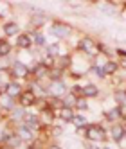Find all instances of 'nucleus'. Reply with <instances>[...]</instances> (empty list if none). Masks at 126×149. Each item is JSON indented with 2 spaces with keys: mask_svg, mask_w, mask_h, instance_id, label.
<instances>
[{
  "mask_svg": "<svg viewBox=\"0 0 126 149\" xmlns=\"http://www.w3.org/2000/svg\"><path fill=\"white\" fill-rule=\"evenodd\" d=\"M97 93H99V88L96 86V84H87V86L81 90V95H83V97H96Z\"/></svg>",
  "mask_w": 126,
  "mask_h": 149,
  "instance_id": "nucleus-16",
  "label": "nucleus"
},
{
  "mask_svg": "<svg viewBox=\"0 0 126 149\" xmlns=\"http://www.w3.org/2000/svg\"><path fill=\"white\" fill-rule=\"evenodd\" d=\"M38 119H40L41 126H52V122H54V110L52 108H43L40 111Z\"/></svg>",
  "mask_w": 126,
  "mask_h": 149,
  "instance_id": "nucleus-7",
  "label": "nucleus"
},
{
  "mask_svg": "<svg viewBox=\"0 0 126 149\" xmlns=\"http://www.w3.org/2000/svg\"><path fill=\"white\" fill-rule=\"evenodd\" d=\"M33 41H34L36 45H40V47H41V45H45V36L41 34V33H36V34H34V40H33Z\"/></svg>",
  "mask_w": 126,
  "mask_h": 149,
  "instance_id": "nucleus-24",
  "label": "nucleus"
},
{
  "mask_svg": "<svg viewBox=\"0 0 126 149\" xmlns=\"http://www.w3.org/2000/svg\"><path fill=\"white\" fill-rule=\"evenodd\" d=\"M24 115H25L24 110L15 108V110H11V117H9V120H24Z\"/></svg>",
  "mask_w": 126,
  "mask_h": 149,
  "instance_id": "nucleus-20",
  "label": "nucleus"
},
{
  "mask_svg": "<svg viewBox=\"0 0 126 149\" xmlns=\"http://www.w3.org/2000/svg\"><path fill=\"white\" fill-rule=\"evenodd\" d=\"M79 49L88 56H97V45H96V41L92 38H88V36L79 41Z\"/></svg>",
  "mask_w": 126,
  "mask_h": 149,
  "instance_id": "nucleus-4",
  "label": "nucleus"
},
{
  "mask_svg": "<svg viewBox=\"0 0 126 149\" xmlns=\"http://www.w3.org/2000/svg\"><path fill=\"white\" fill-rule=\"evenodd\" d=\"M11 76L16 77V79H24L29 76V68L27 65H24V63H20V61H15L13 63V67H11Z\"/></svg>",
  "mask_w": 126,
  "mask_h": 149,
  "instance_id": "nucleus-5",
  "label": "nucleus"
},
{
  "mask_svg": "<svg viewBox=\"0 0 126 149\" xmlns=\"http://www.w3.org/2000/svg\"><path fill=\"white\" fill-rule=\"evenodd\" d=\"M0 108H4L6 111H11V110H15V99L7 97L6 93H0Z\"/></svg>",
  "mask_w": 126,
  "mask_h": 149,
  "instance_id": "nucleus-12",
  "label": "nucleus"
},
{
  "mask_svg": "<svg viewBox=\"0 0 126 149\" xmlns=\"http://www.w3.org/2000/svg\"><path fill=\"white\" fill-rule=\"evenodd\" d=\"M16 45H18V49H22V50H27L31 45H33V40H31V36H29V34H18Z\"/></svg>",
  "mask_w": 126,
  "mask_h": 149,
  "instance_id": "nucleus-13",
  "label": "nucleus"
},
{
  "mask_svg": "<svg viewBox=\"0 0 126 149\" xmlns=\"http://www.w3.org/2000/svg\"><path fill=\"white\" fill-rule=\"evenodd\" d=\"M103 72H104V76H106V74H115V70H117V63L115 61H106L103 65Z\"/></svg>",
  "mask_w": 126,
  "mask_h": 149,
  "instance_id": "nucleus-19",
  "label": "nucleus"
},
{
  "mask_svg": "<svg viewBox=\"0 0 126 149\" xmlns=\"http://www.w3.org/2000/svg\"><path fill=\"white\" fill-rule=\"evenodd\" d=\"M52 135H61V130L60 127H52Z\"/></svg>",
  "mask_w": 126,
  "mask_h": 149,
  "instance_id": "nucleus-29",
  "label": "nucleus"
},
{
  "mask_svg": "<svg viewBox=\"0 0 126 149\" xmlns=\"http://www.w3.org/2000/svg\"><path fill=\"white\" fill-rule=\"evenodd\" d=\"M9 7H11V6H9L7 2H0V18L6 16V13L9 11Z\"/></svg>",
  "mask_w": 126,
  "mask_h": 149,
  "instance_id": "nucleus-27",
  "label": "nucleus"
},
{
  "mask_svg": "<svg viewBox=\"0 0 126 149\" xmlns=\"http://www.w3.org/2000/svg\"><path fill=\"white\" fill-rule=\"evenodd\" d=\"M22 92H24L22 84L15 83V81H9L6 86H4V93L7 95V97H11V99H18L20 95H22Z\"/></svg>",
  "mask_w": 126,
  "mask_h": 149,
  "instance_id": "nucleus-3",
  "label": "nucleus"
},
{
  "mask_svg": "<svg viewBox=\"0 0 126 149\" xmlns=\"http://www.w3.org/2000/svg\"><path fill=\"white\" fill-rule=\"evenodd\" d=\"M49 56L52 58V56H60V45L58 43H52L50 47H49Z\"/></svg>",
  "mask_w": 126,
  "mask_h": 149,
  "instance_id": "nucleus-23",
  "label": "nucleus"
},
{
  "mask_svg": "<svg viewBox=\"0 0 126 149\" xmlns=\"http://www.w3.org/2000/svg\"><path fill=\"white\" fill-rule=\"evenodd\" d=\"M104 149H110V147H104Z\"/></svg>",
  "mask_w": 126,
  "mask_h": 149,
  "instance_id": "nucleus-35",
  "label": "nucleus"
},
{
  "mask_svg": "<svg viewBox=\"0 0 126 149\" xmlns=\"http://www.w3.org/2000/svg\"><path fill=\"white\" fill-rule=\"evenodd\" d=\"M87 138L88 140H94V142H103L106 140V131L103 130L101 126H88L87 127Z\"/></svg>",
  "mask_w": 126,
  "mask_h": 149,
  "instance_id": "nucleus-1",
  "label": "nucleus"
},
{
  "mask_svg": "<svg viewBox=\"0 0 126 149\" xmlns=\"http://www.w3.org/2000/svg\"><path fill=\"white\" fill-rule=\"evenodd\" d=\"M29 72H33L38 79H41V77H45V76H47V72H49V70H47V67L43 65V63H38V65H36L33 70H29Z\"/></svg>",
  "mask_w": 126,
  "mask_h": 149,
  "instance_id": "nucleus-17",
  "label": "nucleus"
},
{
  "mask_svg": "<svg viewBox=\"0 0 126 149\" xmlns=\"http://www.w3.org/2000/svg\"><path fill=\"white\" fill-rule=\"evenodd\" d=\"M49 149H61V147H60V146H50Z\"/></svg>",
  "mask_w": 126,
  "mask_h": 149,
  "instance_id": "nucleus-31",
  "label": "nucleus"
},
{
  "mask_svg": "<svg viewBox=\"0 0 126 149\" xmlns=\"http://www.w3.org/2000/svg\"><path fill=\"white\" fill-rule=\"evenodd\" d=\"M0 149H11V147H7V146H0Z\"/></svg>",
  "mask_w": 126,
  "mask_h": 149,
  "instance_id": "nucleus-32",
  "label": "nucleus"
},
{
  "mask_svg": "<svg viewBox=\"0 0 126 149\" xmlns=\"http://www.w3.org/2000/svg\"><path fill=\"white\" fill-rule=\"evenodd\" d=\"M115 101H117V104H124L126 102V92H117L115 93Z\"/></svg>",
  "mask_w": 126,
  "mask_h": 149,
  "instance_id": "nucleus-26",
  "label": "nucleus"
},
{
  "mask_svg": "<svg viewBox=\"0 0 126 149\" xmlns=\"http://www.w3.org/2000/svg\"><path fill=\"white\" fill-rule=\"evenodd\" d=\"M123 138H126V127H124V135H123Z\"/></svg>",
  "mask_w": 126,
  "mask_h": 149,
  "instance_id": "nucleus-34",
  "label": "nucleus"
},
{
  "mask_svg": "<svg viewBox=\"0 0 126 149\" xmlns=\"http://www.w3.org/2000/svg\"><path fill=\"white\" fill-rule=\"evenodd\" d=\"M123 65H124V68H126V58H124V61H123Z\"/></svg>",
  "mask_w": 126,
  "mask_h": 149,
  "instance_id": "nucleus-33",
  "label": "nucleus"
},
{
  "mask_svg": "<svg viewBox=\"0 0 126 149\" xmlns=\"http://www.w3.org/2000/svg\"><path fill=\"white\" fill-rule=\"evenodd\" d=\"M50 31H52V36L54 38H67L70 34V27L67 24H54Z\"/></svg>",
  "mask_w": 126,
  "mask_h": 149,
  "instance_id": "nucleus-9",
  "label": "nucleus"
},
{
  "mask_svg": "<svg viewBox=\"0 0 126 149\" xmlns=\"http://www.w3.org/2000/svg\"><path fill=\"white\" fill-rule=\"evenodd\" d=\"M36 101H38V97H36V93H34L33 90H24V92H22V95L18 97V102H20V106H22V108H29V106H34V104H36Z\"/></svg>",
  "mask_w": 126,
  "mask_h": 149,
  "instance_id": "nucleus-2",
  "label": "nucleus"
},
{
  "mask_svg": "<svg viewBox=\"0 0 126 149\" xmlns=\"http://www.w3.org/2000/svg\"><path fill=\"white\" fill-rule=\"evenodd\" d=\"M87 149H99V147H97V146H92V144L87 142Z\"/></svg>",
  "mask_w": 126,
  "mask_h": 149,
  "instance_id": "nucleus-30",
  "label": "nucleus"
},
{
  "mask_svg": "<svg viewBox=\"0 0 126 149\" xmlns=\"http://www.w3.org/2000/svg\"><path fill=\"white\" fill-rule=\"evenodd\" d=\"M112 138L115 142H119V140H123V135H124V126H121V124H115V126H112Z\"/></svg>",
  "mask_w": 126,
  "mask_h": 149,
  "instance_id": "nucleus-15",
  "label": "nucleus"
},
{
  "mask_svg": "<svg viewBox=\"0 0 126 149\" xmlns=\"http://www.w3.org/2000/svg\"><path fill=\"white\" fill-rule=\"evenodd\" d=\"M72 104H76L74 95H67V97L63 99V108H69V106H72Z\"/></svg>",
  "mask_w": 126,
  "mask_h": 149,
  "instance_id": "nucleus-25",
  "label": "nucleus"
},
{
  "mask_svg": "<svg viewBox=\"0 0 126 149\" xmlns=\"http://www.w3.org/2000/svg\"><path fill=\"white\" fill-rule=\"evenodd\" d=\"M47 92L52 95V97H58V99H60V97H63V95H65L67 88H65V84H63L61 81H52Z\"/></svg>",
  "mask_w": 126,
  "mask_h": 149,
  "instance_id": "nucleus-8",
  "label": "nucleus"
},
{
  "mask_svg": "<svg viewBox=\"0 0 126 149\" xmlns=\"http://www.w3.org/2000/svg\"><path fill=\"white\" fill-rule=\"evenodd\" d=\"M76 108H78V110H88V104H87L85 97H81V99H76Z\"/></svg>",
  "mask_w": 126,
  "mask_h": 149,
  "instance_id": "nucleus-22",
  "label": "nucleus"
},
{
  "mask_svg": "<svg viewBox=\"0 0 126 149\" xmlns=\"http://www.w3.org/2000/svg\"><path fill=\"white\" fill-rule=\"evenodd\" d=\"M15 133L20 136V140H22V142H33V140H34V131L29 130V127L24 126V124H20V126L16 127Z\"/></svg>",
  "mask_w": 126,
  "mask_h": 149,
  "instance_id": "nucleus-6",
  "label": "nucleus"
},
{
  "mask_svg": "<svg viewBox=\"0 0 126 149\" xmlns=\"http://www.w3.org/2000/svg\"><path fill=\"white\" fill-rule=\"evenodd\" d=\"M60 117L63 120H72V117H74V113H72L70 108H61L60 110Z\"/></svg>",
  "mask_w": 126,
  "mask_h": 149,
  "instance_id": "nucleus-21",
  "label": "nucleus"
},
{
  "mask_svg": "<svg viewBox=\"0 0 126 149\" xmlns=\"http://www.w3.org/2000/svg\"><path fill=\"white\" fill-rule=\"evenodd\" d=\"M11 49H13V47H11V43H9L6 38H0V59L11 54Z\"/></svg>",
  "mask_w": 126,
  "mask_h": 149,
  "instance_id": "nucleus-14",
  "label": "nucleus"
},
{
  "mask_svg": "<svg viewBox=\"0 0 126 149\" xmlns=\"http://www.w3.org/2000/svg\"><path fill=\"white\" fill-rule=\"evenodd\" d=\"M22 124L24 126H27L29 130H40V119H38V115H33V113H25L24 115V120H22Z\"/></svg>",
  "mask_w": 126,
  "mask_h": 149,
  "instance_id": "nucleus-10",
  "label": "nucleus"
},
{
  "mask_svg": "<svg viewBox=\"0 0 126 149\" xmlns=\"http://www.w3.org/2000/svg\"><path fill=\"white\" fill-rule=\"evenodd\" d=\"M72 122H74L78 127H83V124H85V117H79V115L76 117L74 115V117H72Z\"/></svg>",
  "mask_w": 126,
  "mask_h": 149,
  "instance_id": "nucleus-28",
  "label": "nucleus"
},
{
  "mask_svg": "<svg viewBox=\"0 0 126 149\" xmlns=\"http://www.w3.org/2000/svg\"><path fill=\"white\" fill-rule=\"evenodd\" d=\"M4 34L6 36H16V34H20V25L16 22H6L4 24Z\"/></svg>",
  "mask_w": 126,
  "mask_h": 149,
  "instance_id": "nucleus-11",
  "label": "nucleus"
},
{
  "mask_svg": "<svg viewBox=\"0 0 126 149\" xmlns=\"http://www.w3.org/2000/svg\"><path fill=\"white\" fill-rule=\"evenodd\" d=\"M121 108H113V110H108L106 113H104V117H106L108 120H117L119 117H121Z\"/></svg>",
  "mask_w": 126,
  "mask_h": 149,
  "instance_id": "nucleus-18",
  "label": "nucleus"
}]
</instances>
